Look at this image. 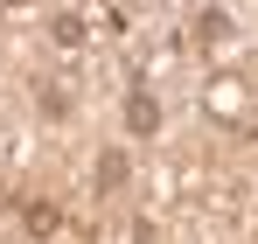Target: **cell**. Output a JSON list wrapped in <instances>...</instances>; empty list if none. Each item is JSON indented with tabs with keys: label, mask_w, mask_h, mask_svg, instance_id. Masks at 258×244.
I'll use <instances>...</instances> for the list:
<instances>
[{
	"label": "cell",
	"mask_w": 258,
	"mask_h": 244,
	"mask_svg": "<svg viewBox=\"0 0 258 244\" xmlns=\"http://www.w3.org/2000/svg\"><path fill=\"white\" fill-rule=\"evenodd\" d=\"M161 126V98L147 91V84H133V98H126V133H154Z\"/></svg>",
	"instance_id": "obj_1"
},
{
	"label": "cell",
	"mask_w": 258,
	"mask_h": 244,
	"mask_svg": "<svg viewBox=\"0 0 258 244\" xmlns=\"http://www.w3.org/2000/svg\"><path fill=\"white\" fill-rule=\"evenodd\" d=\"M56 223H63V209H56V203H21V230H28V237H49Z\"/></svg>",
	"instance_id": "obj_2"
},
{
	"label": "cell",
	"mask_w": 258,
	"mask_h": 244,
	"mask_svg": "<svg viewBox=\"0 0 258 244\" xmlns=\"http://www.w3.org/2000/svg\"><path fill=\"white\" fill-rule=\"evenodd\" d=\"M49 35H56V49H84V14H56V21H49Z\"/></svg>",
	"instance_id": "obj_3"
},
{
	"label": "cell",
	"mask_w": 258,
	"mask_h": 244,
	"mask_svg": "<svg viewBox=\"0 0 258 244\" xmlns=\"http://www.w3.org/2000/svg\"><path fill=\"white\" fill-rule=\"evenodd\" d=\"M126 154H119V147H112V154H105V161H98V189H105V196H112V189H126Z\"/></svg>",
	"instance_id": "obj_4"
},
{
	"label": "cell",
	"mask_w": 258,
	"mask_h": 244,
	"mask_svg": "<svg viewBox=\"0 0 258 244\" xmlns=\"http://www.w3.org/2000/svg\"><path fill=\"white\" fill-rule=\"evenodd\" d=\"M230 35V14H223V7H203V14H196V42H223Z\"/></svg>",
	"instance_id": "obj_5"
},
{
	"label": "cell",
	"mask_w": 258,
	"mask_h": 244,
	"mask_svg": "<svg viewBox=\"0 0 258 244\" xmlns=\"http://www.w3.org/2000/svg\"><path fill=\"white\" fill-rule=\"evenodd\" d=\"M0 7H21V0H0Z\"/></svg>",
	"instance_id": "obj_6"
}]
</instances>
